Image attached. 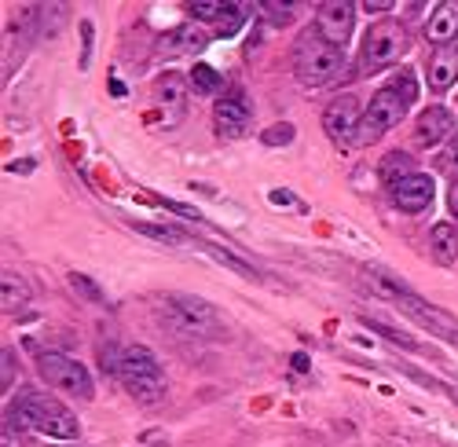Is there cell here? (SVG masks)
Wrapping results in <instances>:
<instances>
[{
  "instance_id": "obj_9",
  "label": "cell",
  "mask_w": 458,
  "mask_h": 447,
  "mask_svg": "<svg viewBox=\"0 0 458 447\" xmlns=\"http://www.w3.org/2000/svg\"><path fill=\"white\" fill-rule=\"evenodd\" d=\"M352 30H356V4L352 0H323V4L316 8V33L327 45L345 48L352 41Z\"/></svg>"
},
{
  "instance_id": "obj_29",
  "label": "cell",
  "mask_w": 458,
  "mask_h": 447,
  "mask_svg": "<svg viewBox=\"0 0 458 447\" xmlns=\"http://www.w3.org/2000/svg\"><path fill=\"white\" fill-rule=\"evenodd\" d=\"M260 15L268 19V22H276V26H283V22H290L293 15H297V4H260Z\"/></svg>"
},
{
  "instance_id": "obj_19",
  "label": "cell",
  "mask_w": 458,
  "mask_h": 447,
  "mask_svg": "<svg viewBox=\"0 0 458 447\" xmlns=\"http://www.w3.org/2000/svg\"><path fill=\"white\" fill-rule=\"evenodd\" d=\"M429 249H433L437 265H454V260H458V224H447V220L433 224Z\"/></svg>"
},
{
  "instance_id": "obj_12",
  "label": "cell",
  "mask_w": 458,
  "mask_h": 447,
  "mask_svg": "<svg viewBox=\"0 0 458 447\" xmlns=\"http://www.w3.org/2000/svg\"><path fill=\"white\" fill-rule=\"evenodd\" d=\"M250 118H253L250 99H246V92H239V89H227V92L216 99V106H213V125H216V132H220L224 139L246 136Z\"/></svg>"
},
{
  "instance_id": "obj_37",
  "label": "cell",
  "mask_w": 458,
  "mask_h": 447,
  "mask_svg": "<svg viewBox=\"0 0 458 447\" xmlns=\"http://www.w3.org/2000/svg\"><path fill=\"white\" fill-rule=\"evenodd\" d=\"M293 370H301V375H304V370H309V356L297 352V356H293Z\"/></svg>"
},
{
  "instance_id": "obj_6",
  "label": "cell",
  "mask_w": 458,
  "mask_h": 447,
  "mask_svg": "<svg viewBox=\"0 0 458 447\" xmlns=\"http://www.w3.org/2000/svg\"><path fill=\"white\" fill-rule=\"evenodd\" d=\"M37 375H41L52 389H59L66 396H78V400H92V392H96L89 367H81L78 359H70L63 352H41L37 356Z\"/></svg>"
},
{
  "instance_id": "obj_17",
  "label": "cell",
  "mask_w": 458,
  "mask_h": 447,
  "mask_svg": "<svg viewBox=\"0 0 458 447\" xmlns=\"http://www.w3.org/2000/svg\"><path fill=\"white\" fill-rule=\"evenodd\" d=\"M458 81V48H440L429 59V89L433 92H447Z\"/></svg>"
},
{
  "instance_id": "obj_22",
  "label": "cell",
  "mask_w": 458,
  "mask_h": 447,
  "mask_svg": "<svg viewBox=\"0 0 458 447\" xmlns=\"http://www.w3.org/2000/svg\"><path fill=\"white\" fill-rule=\"evenodd\" d=\"M199 249L206 253V257H213V260H220L224 268H232V272H239L242 279H250V283H260V272L253 268V265H246L242 257H235V253H227L224 246H216V242H199Z\"/></svg>"
},
{
  "instance_id": "obj_28",
  "label": "cell",
  "mask_w": 458,
  "mask_h": 447,
  "mask_svg": "<svg viewBox=\"0 0 458 447\" xmlns=\"http://www.w3.org/2000/svg\"><path fill=\"white\" fill-rule=\"evenodd\" d=\"M437 169L444 173V176H451V180H458V136L444 147L440 151V158H437Z\"/></svg>"
},
{
  "instance_id": "obj_18",
  "label": "cell",
  "mask_w": 458,
  "mask_h": 447,
  "mask_svg": "<svg viewBox=\"0 0 458 447\" xmlns=\"http://www.w3.org/2000/svg\"><path fill=\"white\" fill-rule=\"evenodd\" d=\"M155 96L162 103V110L169 114V122H176L183 114V103H187V89H183V78L180 73H162L158 85H155Z\"/></svg>"
},
{
  "instance_id": "obj_24",
  "label": "cell",
  "mask_w": 458,
  "mask_h": 447,
  "mask_svg": "<svg viewBox=\"0 0 458 447\" xmlns=\"http://www.w3.org/2000/svg\"><path fill=\"white\" fill-rule=\"evenodd\" d=\"M191 89L202 92V96H213V92L224 89V78L209 63H195V66H191Z\"/></svg>"
},
{
  "instance_id": "obj_33",
  "label": "cell",
  "mask_w": 458,
  "mask_h": 447,
  "mask_svg": "<svg viewBox=\"0 0 458 447\" xmlns=\"http://www.w3.org/2000/svg\"><path fill=\"white\" fill-rule=\"evenodd\" d=\"M447 209H451V216L458 220V180H454L451 188H447Z\"/></svg>"
},
{
  "instance_id": "obj_38",
  "label": "cell",
  "mask_w": 458,
  "mask_h": 447,
  "mask_svg": "<svg viewBox=\"0 0 458 447\" xmlns=\"http://www.w3.org/2000/svg\"><path fill=\"white\" fill-rule=\"evenodd\" d=\"M30 169H33V158H30V162H15V165H12V173H30Z\"/></svg>"
},
{
  "instance_id": "obj_23",
  "label": "cell",
  "mask_w": 458,
  "mask_h": 447,
  "mask_svg": "<svg viewBox=\"0 0 458 447\" xmlns=\"http://www.w3.org/2000/svg\"><path fill=\"white\" fill-rule=\"evenodd\" d=\"M386 85H389V89H393L407 106H414V103H418V92H422V89H418V73H414L411 66H400Z\"/></svg>"
},
{
  "instance_id": "obj_32",
  "label": "cell",
  "mask_w": 458,
  "mask_h": 447,
  "mask_svg": "<svg viewBox=\"0 0 458 447\" xmlns=\"http://www.w3.org/2000/svg\"><path fill=\"white\" fill-rule=\"evenodd\" d=\"M12 382H15V356H12V352H4V382H0V385L12 389Z\"/></svg>"
},
{
  "instance_id": "obj_1",
  "label": "cell",
  "mask_w": 458,
  "mask_h": 447,
  "mask_svg": "<svg viewBox=\"0 0 458 447\" xmlns=\"http://www.w3.org/2000/svg\"><path fill=\"white\" fill-rule=\"evenodd\" d=\"M8 426L12 429H30V433H45L52 440H78L81 426L73 418L70 407H63L59 400L37 392V389H22L12 403H8Z\"/></svg>"
},
{
  "instance_id": "obj_27",
  "label": "cell",
  "mask_w": 458,
  "mask_h": 447,
  "mask_svg": "<svg viewBox=\"0 0 458 447\" xmlns=\"http://www.w3.org/2000/svg\"><path fill=\"white\" fill-rule=\"evenodd\" d=\"M70 286L78 290V293L85 297V301H92V305H103V301H106L103 290H99V286H96L89 275H81V272H73V275H70Z\"/></svg>"
},
{
  "instance_id": "obj_26",
  "label": "cell",
  "mask_w": 458,
  "mask_h": 447,
  "mask_svg": "<svg viewBox=\"0 0 458 447\" xmlns=\"http://www.w3.org/2000/svg\"><path fill=\"white\" fill-rule=\"evenodd\" d=\"M374 333H381V338H389L393 345H400V349H411V352H422V345H418L414 338H407V333H400V330H393V326H386V323H377V319H363Z\"/></svg>"
},
{
  "instance_id": "obj_11",
  "label": "cell",
  "mask_w": 458,
  "mask_h": 447,
  "mask_svg": "<svg viewBox=\"0 0 458 447\" xmlns=\"http://www.w3.org/2000/svg\"><path fill=\"white\" fill-rule=\"evenodd\" d=\"M403 316H411L414 323H422L426 330H433V333H440V338H447V342H454L458 345V319L451 316V312H444V308H437V305H429V301H422L414 290L411 293H403V297H396L393 301Z\"/></svg>"
},
{
  "instance_id": "obj_35",
  "label": "cell",
  "mask_w": 458,
  "mask_h": 447,
  "mask_svg": "<svg viewBox=\"0 0 458 447\" xmlns=\"http://www.w3.org/2000/svg\"><path fill=\"white\" fill-rule=\"evenodd\" d=\"M363 8H367V12H389V8H393V0H367Z\"/></svg>"
},
{
  "instance_id": "obj_16",
  "label": "cell",
  "mask_w": 458,
  "mask_h": 447,
  "mask_svg": "<svg viewBox=\"0 0 458 447\" xmlns=\"http://www.w3.org/2000/svg\"><path fill=\"white\" fill-rule=\"evenodd\" d=\"M426 37H429L433 45H440V48H447L451 41H458V4H440L429 15V22H426Z\"/></svg>"
},
{
  "instance_id": "obj_31",
  "label": "cell",
  "mask_w": 458,
  "mask_h": 447,
  "mask_svg": "<svg viewBox=\"0 0 458 447\" xmlns=\"http://www.w3.org/2000/svg\"><path fill=\"white\" fill-rule=\"evenodd\" d=\"M162 206H165V209H173V213H180V216H187V220H202V213H199V209H191V206H180V202H165V198H162Z\"/></svg>"
},
{
  "instance_id": "obj_2",
  "label": "cell",
  "mask_w": 458,
  "mask_h": 447,
  "mask_svg": "<svg viewBox=\"0 0 458 447\" xmlns=\"http://www.w3.org/2000/svg\"><path fill=\"white\" fill-rule=\"evenodd\" d=\"M341 70H345V52L327 45L323 37L316 33V26L304 30L297 48H293V73H297V81L309 85V89H319V85L337 81Z\"/></svg>"
},
{
  "instance_id": "obj_30",
  "label": "cell",
  "mask_w": 458,
  "mask_h": 447,
  "mask_svg": "<svg viewBox=\"0 0 458 447\" xmlns=\"http://www.w3.org/2000/svg\"><path fill=\"white\" fill-rule=\"evenodd\" d=\"M264 147H286V143H293V125H286V122H279V125H272V129H264Z\"/></svg>"
},
{
  "instance_id": "obj_14",
  "label": "cell",
  "mask_w": 458,
  "mask_h": 447,
  "mask_svg": "<svg viewBox=\"0 0 458 447\" xmlns=\"http://www.w3.org/2000/svg\"><path fill=\"white\" fill-rule=\"evenodd\" d=\"M389 195H393V206H396L400 213L418 216V213H426V209L433 206L437 183H433V176H426V173H411L407 180L396 183V188H389Z\"/></svg>"
},
{
  "instance_id": "obj_3",
  "label": "cell",
  "mask_w": 458,
  "mask_h": 447,
  "mask_svg": "<svg viewBox=\"0 0 458 447\" xmlns=\"http://www.w3.org/2000/svg\"><path fill=\"white\" fill-rule=\"evenodd\" d=\"M114 375L129 389V396H136L140 403H158L165 396V375L158 359L150 356L143 345H129L118 352V363H114Z\"/></svg>"
},
{
  "instance_id": "obj_34",
  "label": "cell",
  "mask_w": 458,
  "mask_h": 447,
  "mask_svg": "<svg viewBox=\"0 0 458 447\" xmlns=\"http://www.w3.org/2000/svg\"><path fill=\"white\" fill-rule=\"evenodd\" d=\"M81 37H85V66H89V52H92V22H81Z\"/></svg>"
},
{
  "instance_id": "obj_36",
  "label": "cell",
  "mask_w": 458,
  "mask_h": 447,
  "mask_svg": "<svg viewBox=\"0 0 458 447\" xmlns=\"http://www.w3.org/2000/svg\"><path fill=\"white\" fill-rule=\"evenodd\" d=\"M272 202H276V206H293L297 198H293L290 191H272Z\"/></svg>"
},
{
  "instance_id": "obj_5",
  "label": "cell",
  "mask_w": 458,
  "mask_h": 447,
  "mask_svg": "<svg viewBox=\"0 0 458 447\" xmlns=\"http://www.w3.org/2000/svg\"><path fill=\"white\" fill-rule=\"evenodd\" d=\"M407 52V30L396 22V19H381L374 22L367 33H363V63L360 70L363 73H374V70H386L393 66L400 55Z\"/></svg>"
},
{
  "instance_id": "obj_4",
  "label": "cell",
  "mask_w": 458,
  "mask_h": 447,
  "mask_svg": "<svg viewBox=\"0 0 458 447\" xmlns=\"http://www.w3.org/2000/svg\"><path fill=\"white\" fill-rule=\"evenodd\" d=\"M165 316L183 333H195V338H224L220 312L195 293H169L165 297Z\"/></svg>"
},
{
  "instance_id": "obj_20",
  "label": "cell",
  "mask_w": 458,
  "mask_h": 447,
  "mask_svg": "<svg viewBox=\"0 0 458 447\" xmlns=\"http://www.w3.org/2000/svg\"><path fill=\"white\" fill-rule=\"evenodd\" d=\"M30 297H33L30 283H22L15 272H4V275H0V305H4L8 312H15V308L30 305Z\"/></svg>"
},
{
  "instance_id": "obj_7",
  "label": "cell",
  "mask_w": 458,
  "mask_h": 447,
  "mask_svg": "<svg viewBox=\"0 0 458 447\" xmlns=\"http://www.w3.org/2000/svg\"><path fill=\"white\" fill-rule=\"evenodd\" d=\"M407 103L389 89V85H381L370 103L363 106V125H360V143H374L377 136H386L389 129H396L403 118H407Z\"/></svg>"
},
{
  "instance_id": "obj_10",
  "label": "cell",
  "mask_w": 458,
  "mask_h": 447,
  "mask_svg": "<svg viewBox=\"0 0 458 447\" xmlns=\"http://www.w3.org/2000/svg\"><path fill=\"white\" fill-rule=\"evenodd\" d=\"M360 125H363V106L356 96H337L323 110V129L337 147H352L360 143Z\"/></svg>"
},
{
  "instance_id": "obj_8",
  "label": "cell",
  "mask_w": 458,
  "mask_h": 447,
  "mask_svg": "<svg viewBox=\"0 0 458 447\" xmlns=\"http://www.w3.org/2000/svg\"><path fill=\"white\" fill-rule=\"evenodd\" d=\"M187 15L195 19V22L213 26L216 37H235V33L246 26L250 8H246V4H232V0H191Z\"/></svg>"
},
{
  "instance_id": "obj_13",
  "label": "cell",
  "mask_w": 458,
  "mask_h": 447,
  "mask_svg": "<svg viewBox=\"0 0 458 447\" xmlns=\"http://www.w3.org/2000/svg\"><path fill=\"white\" fill-rule=\"evenodd\" d=\"M454 136H458V118L440 103L426 106L414 122V143L418 147H440V143H451Z\"/></svg>"
},
{
  "instance_id": "obj_25",
  "label": "cell",
  "mask_w": 458,
  "mask_h": 447,
  "mask_svg": "<svg viewBox=\"0 0 458 447\" xmlns=\"http://www.w3.org/2000/svg\"><path fill=\"white\" fill-rule=\"evenodd\" d=\"M136 232H143L147 239L169 242V246H187V242H191V235H183L180 228H158V224H136Z\"/></svg>"
},
{
  "instance_id": "obj_39",
  "label": "cell",
  "mask_w": 458,
  "mask_h": 447,
  "mask_svg": "<svg viewBox=\"0 0 458 447\" xmlns=\"http://www.w3.org/2000/svg\"><path fill=\"white\" fill-rule=\"evenodd\" d=\"M454 48H458V41H454Z\"/></svg>"
},
{
  "instance_id": "obj_21",
  "label": "cell",
  "mask_w": 458,
  "mask_h": 447,
  "mask_svg": "<svg viewBox=\"0 0 458 447\" xmlns=\"http://www.w3.org/2000/svg\"><path fill=\"white\" fill-rule=\"evenodd\" d=\"M377 173H381V180H386L389 188H396L400 180H407V176H411V173H418V169H414V158H411L407 151H389L386 158H381Z\"/></svg>"
},
{
  "instance_id": "obj_15",
  "label": "cell",
  "mask_w": 458,
  "mask_h": 447,
  "mask_svg": "<svg viewBox=\"0 0 458 447\" xmlns=\"http://www.w3.org/2000/svg\"><path fill=\"white\" fill-rule=\"evenodd\" d=\"M206 45H209V33L195 22H183V26H176L162 37L158 52H165V55H199V52H206Z\"/></svg>"
}]
</instances>
